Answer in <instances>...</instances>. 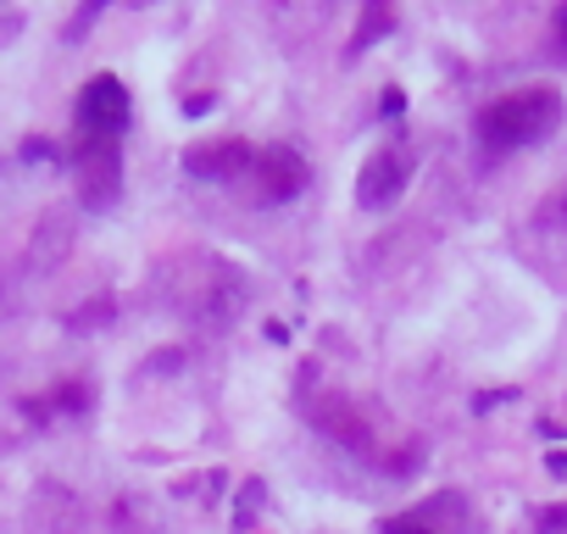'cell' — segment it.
Returning a JSON list of instances; mask_svg holds the SVG:
<instances>
[{"instance_id": "obj_9", "label": "cell", "mask_w": 567, "mask_h": 534, "mask_svg": "<svg viewBox=\"0 0 567 534\" xmlns=\"http://www.w3.org/2000/svg\"><path fill=\"white\" fill-rule=\"evenodd\" d=\"M29 528L34 534H73L79 528V506L62 484H40L34 506H29Z\"/></svg>"}, {"instance_id": "obj_8", "label": "cell", "mask_w": 567, "mask_h": 534, "mask_svg": "<svg viewBox=\"0 0 567 534\" xmlns=\"http://www.w3.org/2000/svg\"><path fill=\"white\" fill-rule=\"evenodd\" d=\"M250 156H256L250 140L223 134V140H200V145H189V151H184V167H189L195 178H206V184H239L245 167H250Z\"/></svg>"}, {"instance_id": "obj_4", "label": "cell", "mask_w": 567, "mask_h": 534, "mask_svg": "<svg viewBox=\"0 0 567 534\" xmlns=\"http://www.w3.org/2000/svg\"><path fill=\"white\" fill-rule=\"evenodd\" d=\"M379 534H478V512L462 490H434L417 506L384 517Z\"/></svg>"}, {"instance_id": "obj_2", "label": "cell", "mask_w": 567, "mask_h": 534, "mask_svg": "<svg viewBox=\"0 0 567 534\" xmlns=\"http://www.w3.org/2000/svg\"><path fill=\"white\" fill-rule=\"evenodd\" d=\"M307 178H312V167L296 145H256V156H250V167L234 189L250 206H284V201H296L307 189Z\"/></svg>"}, {"instance_id": "obj_14", "label": "cell", "mask_w": 567, "mask_h": 534, "mask_svg": "<svg viewBox=\"0 0 567 534\" xmlns=\"http://www.w3.org/2000/svg\"><path fill=\"white\" fill-rule=\"evenodd\" d=\"M12 312V296H7V285H0V318H7Z\"/></svg>"}, {"instance_id": "obj_5", "label": "cell", "mask_w": 567, "mask_h": 534, "mask_svg": "<svg viewBox=\"0 0 567 534\" xmlns=\"http://www.w3.org/2000/svg\"><path fill=\"white\" fill-rule=\"evenodd\" d=\"M412 167H417V151L406 145V140H384L368 162H362V178H357V201L368 206V212H390L401 195H406V184H412Z\"/></svg>"}, {"instance_id": "obj_10", "label": "cell", "mask_w": 567, "mask_h": 534, "mask_svg": "<svg viewBox=\"0 0 567 534\" xmlns=\"http://www.w3.org/2000/svg\"><path fill=\"white\" fill-rule=\"evenodd\" d=\"M384 29H395V12H390V7H368V12H362V29L351 34V51H368L373 34H384Z\"/></svg>"}, {"instance_id": "obj_11", "label": "cell", "mask_w": 567, "mask_h": 534, "mask_svg": "<svg viewBox=\"0 0 567 534\" xmlns=\"http://www.w3.org/2000/svg\"><path fill=\"white\" fill-rule=\"evenodd\" d=\"M539 223H545V228H567V184H561V189H556V195L539 206Z\"/></svg>"}, {"instance_id": "obj_6", "label": "cell", "mask_w": 567, "mask_h": 534, "mask_svg": "<svg viewBox=\"0 0 567 534\" xmlns=\"http://www.w3.org/2000/svg\"><path fill=\"white\" fill-rule=\"evenodd\" d=\"M128 90L117 73H95L84 90H79V106H73V134H106V140H123L128 129Z\"/></svg>"}, {"instance_id": "obj_12", "label": "cell", "mask_w": 567, "mask_h": 534, "mask_svg": "<svg viewBox=\"0 0 567 534\" xmlns=\"http://www.w3.org/2000/svg\"><path fill=\"white\" fill-rule=\"evenodd\" d=\"M534 523H539V534H567V501H556V506H545V512H539Z\"/></svg>"}, {"instance_id": "obj_7", "label": "cell", "mask_w": 567, "mask_h": 534, "mask_svg": "<svg viewBox=\"0 0 567 534\" xmlns=\"http://www.w3.org/2000/svg\"><path fill=\"white\" fill-rule=\"evenodd\" d=\"M307 418H312L329 440L351 445L357 456H379V451H373V423L362 418V407H357L351 396H307Z\"/></svg>"}, {"instance_id": "obj_13", "label": "cell", "mask_w": 567, "mask_h": 534, "mask_svg": "<svg viewBox=\"0 0 567 534\" xmlns=\"http://www.w3.org/2000/svg\"><path fill=\"white\" fill-rule=\"evenodd\" d=\"M550 57L567 62V7H556V18H550Z\"/></svg>"}, {"instance_id": "obj_1", "label": "cell", "mask_w": 567, "mask_h": 534, "mask_svg": "<svg viewBox=\"0 0 567 534\" xmlns=\"http://www.w3.org/2000/svg\"><path fill=\"white\" fill-rule=\"evenodd\" d=\"M561 123V90L550 84H523L501 101H489L473 123V134L489 145V151H523V145H539L550 140Z\"/></svg>"}, {"instance_id": "obj_3", "label": "cell", "mask_w": 567, "mask_h": 534, "mask_svg": "<svg viewBox=\"0 0 567 534\" xmlns=\"http://www.w3.org/2000/svg\"><path fill=\"white\" fill-rule=\"evenodd\" d=\"M73 173H79V206L106 212L123 195V140L106 134H73Z\"/></svg>"}]
</instances>
